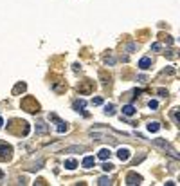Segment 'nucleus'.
I'll return each instance as SVG.
<instances>
[{
	"mask_svg": "<svg viewBox=\"0 0 180 186\" xmlns=\"http://www.w3.org/2000/svg\"><path fill=\"white\" fill-rule=\"evenodd\" d=\"M153 143L157 145L158 148H162V150H166L169 156H171L173 159H178V154H177V150L173 148L171 145L167 143V141H164V139H160V137H157V139H153Z\"/></svg>",
	"mask_w": 180,
	"mask_h": 186,
	"instance_id": "nucleus-1",
	"label": "nucleus"
},
{
	"mask_svg": "<svg viewBox=\"0 0 180 186\" xmlns=\"http://www.w3.org/2000/svg\"><path fill=\"white\" fill-rule=\"evenodd\" d=\"M11 154H13V148H11L6 141H0V161L11 159Z\"/></svg>",
	"mask_w": 180,
	"mask_h": 186,
	"instance_id": "nucleus-2",
	"label": "nucleus"
},
{
	"mask_svg": "<svg viewBox=\"0 0 180 186\" xmlns=\"http://www.w3.org/2000/svg\"><path fill=\"white\" fill-rule=\"evenodd\" d=\"M141 183H142V177H141V175H137L135 172H131V173L126 175V184L135 186V184H141Z\"/></svg>",
	"mask_w": 180,
	"mask_h": 186,
	"instance_id": "nucleus-3",
	"label": "nucleus"
},
{
	"mask_svg": "<svg viewBox=\"0 0 180 186\" xmlns=\"http://www.w3.org/2000/svg\"><path fill=\"white\" fill-rule=\"evenodd\" d=\"M117 157H119V161L126 163V161L131 157V152H130V148H119V150H117Z\"/></svg>",
	"mask_w": 180,
	"mask_h": 186,
	"instance_id": "nucleus-4",
	"label": "nucleus"
},
{
	"mask_svg": "<svg viewBox=\"0 0 180 186\" xmlns=\"http://www.w3.org/2000/svg\"><path fill=\"white\" fill-rule=\"evenodd\" d=\"M151 67V60L148 56L141 58V62H139V69H142V71H146V69H150Z\"/></svg>",
	"mask_w": 180,
	"mask_h": 186,
	"instance_id": "nucleus-5",
	"label": "nucleus"
},
{
	"mask_svg": "<svg viewBox=\"0 0 180 186\" xmlns=\"http://www.w3.org/2000/svg\"><path fill=\"white\" fill-rule=\"evenodd\" d=\"M110 156H112L110 148H101V150H99V154H97V157H99V159H103V161L110 159Z\"/></svg>",
	"mask_w": 180,
	"mask_h": 186,
	"instance_id": "nucleus-6",
	"label": "nucleus"
},
{
	"mask_svg": "<svg viewBox=\"0 0 180 186\" xmlns=\"http://www.w3.org/2000/svg\"><path fill=\"white\" fill-rule=\"evenodd\" d=\"M45 132H49V127L43 121H38L36 123V134H45Z\"/></svg>",
	"mask_w": 180,
	"mask_h": 186,
	"instance_id": "nucleus-7",
	"label": "nucleus"
},
{
	"mask_svg": "<svg viewBox=\"0 0 180 186\" xmlns=\"http://www.w3.org/2000/svg\"><path fill=\"white\" fill-rule=\"evenodd\" d=\"M94 163H95V159H94L92 156H86V157L83 159V168H92Z\"/></svg>",
	"mask_w": 180,
	"mask_h": 186,
	"instance_id": "nucleus-8",
	"label": "nucleus"
},
{
	"mask_svg": "<svg viewBox=\"0 0 180 186\" xmlns=\"http://www.w3.org/2000/svg\"><path fill=\"white\" fill-rule=\"evenodd\" d=\"M122 114L124 116H133L135 114V107H133V105H124V107H122Z\"/></svg>",
	"mask_w": 180,
	"mask_h": 186,
	"instance_id": "nucleus-9",
	"label": "nucleus"
},
{
	"mask_svg": "<svg viewBox=\"0 0 180 186\" xmlns=\"http://www.w3.org/2000/svg\"><path fill=\"white\" fill-rule=\"evenodd\" d=\"M76 166H78V161H76V159H67V161H65V168H67V170H74Z\"/></svg>",
	"mask_w": 180,
	"mask_h": 186,
	"instance_id": "nucleus-10",
	"label": "nucleus"
},
{
	"mask_svg": "<svg viewBox=\"0 0 180 186\" xmlns=\"http://www.w3.org/2000/svg\"><path fill=\"white\" fill-rule=\"evenodd\" d=\"M85 105H86V101L85 100H76L74 101V110H83V108H85Z\"/></svg>",
	"mask_w": 180,
	"mask_h": 186,
	"instance_id": "nucleus-11",
	"label": "nucleus"
},
{
	"mask_svg": "<svg viewBox=\"0 0 180 186\" xmlns=\"http://www.w3.org/2000/svg\"><path fill=\"white\" fill-rule=\"evenodd\" d=\"M148 130H150V132H158V130H160V123H157V121L148 123Z\"/></svg>",
	"mask_w": 180,
	"mask_h": 186,
	"instance_id": "nucleus-12",
	"label": "nucleus"
},
{
	"mask_svg": "<svg viewBox=\"0 0 180 186\" xmlns=\"http://www.w3.org/2000/svg\"><path fill=\"white\" fill-rule=\"evenodd\" d=\"M86 148L85 146H81V145H76V146H69V148H65V152H67V154H69V152H85Z\"/></svg>",
	"mask_w": 180,
	"mask_h": 186,
	"instance_id": "nucleus-13",
	"label": "nucleus"
},
{
	"mask_svg": "<svg viewBox=\"0 0 180 186\" xmlns=\"http://www.w3.org/2000/svg\"><path fill=\"white\" fill-rule=\"evenodd\" d=\"M25 87H27V85H25L23 81H20V83H18V85L13 89V94H20V92H23V90H25Z\"/></svg>",
	"mask_w": 180,
	"mask_h": 186,
	"instance_id": "nucleus-14",
	"label": "nucleus"
},
{
	"mask_svg": "<svg viewBox=\"0 0 180 186\" xmlns=\"http://www.w3.org/2000/svg\"><path fill=\"white\" fill-rule=\"evenodd\" d=\"M105 114H108V116H114V114H115V107L112 105V103L105 105Z\"/></svg>",
	"mask_w": 180,
	"mask_h": 186,
	"instance_id": "nucleus-15",
	"label": "nucleus"
},
{
	"mask_svg": "<svg viewBox=\"0 0 180 186\" xmlns=\"http://www.w3.org/2000/svg\"><path fill=\"white\" fill-rule=\"evenodd\" d=\"M67 130H69V125H67V123L58 121V132H59V134H63V132H67Z\"/></svg>",
	"mask_w": 180,
	"mask_h": 186,
	"instance_id": "nucleus-16",
	"label": "nucleus"
},
{
	"mask_svg": "<svg viewBox=\"0 0 180 186\" xmlns=\"http://www.w3.org/2000/svg\"><path fill=\"white\" fill-rule=\"evenodd\" d=\"M97 184L99 186H108V184H112V181L108 179V177H101V179L97 181Z\"/></svg>",
	"mask_w": 180,
	"mask_h": 186,
	"instance_id": "nucleus-17",
	"label": "nucleus"
},
{
	"mask_svg": "<svg viewBox=\"0 0 180 186\" xmlns=\"http://www.w3.org/2000/svg\"><path fill=\"white\" fill-rule=\"evenodd\" d=\"M114 168H115V166L112 165V163H105V165H103V170H105V172H112Z\"/></svg>",
	"mask_w": 180,
	"mask_h": 186,
	"instance_id": "nucleus-18",
	"label": "nucleus"
},
{
	"mask_svg": "<svg viewBox=\"0 0 180 186\" xmlns=\"http://www.w3.org/2000/svg\"><path fill=\"white\" fill-rule=\"evenodd\" d=\"M171 116H173V121H175V125H178V108H175Z\"/></svg>",
	"mask_w": 180,
	"mask_h": 186,
	"instance_id": "nucleus-19",
	"label": "nucleus"
},
{
	"mask_svg": "<svg viewBox=\"0 0 180 186\" xmlns=\"http://www.w3.org/2000/svg\"><path fill=\"white\" fill-rule=\"evenodd\" d=\"M101 103H103V98H94V100H92L94 107H97V105H101Z\"/></svg>",
	"mask_w": 180,
	"mask_h": 186,
	"instance_id": "nucleus-20",
	"label": "nucleus"
},
{
	"mask_svg": "<svg viewBox=\"0 0 180 186\" xmlns=\"http://www.w3.org/2000/svg\"><path fill=\"white\" fill-rule=\"evenodd\" d=\"M148 107L150 108H157L158 107V101H155V100H151L150 103H148Z\"/></svg>",
	"mask_w": 180,
	"mask_h": 186,
	"instance_id": "nucleus-21",
	"label": "nucleus"
},
{
	"mask_svg": "<svg viewBox=\"0 0 180 186\" xmlns=\"http://www.w3.org/2000/svg\"><path fill=\"white\" fill-rule=\"evenodd\" d=\"M151 49H153V51H160V43H153V45H151Z\"/></svg>",
	"mask_w": 180,
	"mask_h": 186,
	"instance_id": "nucleus-22",
	"label": "nucleus"
},
{
	"mask_svg": "<svg viewBox=\"0 0 180 186\" xmlns=\"http://www.w3.org/2000/svg\"><path fill=\"white\" fill-rule=\"evenodd\" d=\"M135 47H137L135 43H130L128 47H126V51H135Z\"/></svg>",
	"mask_w": 180,
	"mask_h": 186,
	"instance_id": "nucleus-23",
	"label": "nucleus"
},
{
	"mask_svg": "<svg viewBox=\"0 0 180 186\" xmlns=\"http://www.w3.org/2000/svg\"><path fill=\"white\" fill-rule=\"evenodd\" d=\"M158 94H160V96H167V90H164V89H158Z\"/></svg>",
	"mask_w": 180,
	"mask_h": 186,
	"instance_id": "nucleus-24",
	"label": "nucleus"
},
{
	"mask_svg": "<svg viewBox=\"0 0 180 186\" xmlns=\"http://www.w3.org/2000/svg\"><path fill=\"white\" fill-rule=\"evenodd\" d=\"M106 63H108V65H114L115 60H114V58H106Z\"/></svg>",
	"mask_w": 180,
	"mask_h": 186,
	"instance_id": "nucleus-25",
	"label": "nucleus"
},
{
	"mask_svg": "<svg viewBox=\"0 0 180 186\" xmlns=\"http://www.w3.org/2000/svg\"><path fill=\"white\" fill-rule=\"evenodd\" d=\"M2 125H4V119H2V118H0V129H2Z\"/></svg>",
	"mask_w": 180,
	"mask_h": 186,
	"instance_id": "nucleus-26",
	"label": "nucleus"
},
{
	"mask_svg": "<svg viewBox=\"0 0 180 186\" xmlns=\"http://www.w3.org/2000/svg\"><path fill=\"white\" fill-rule=\"evenodd\" d=\"M0 177H4V173H2V172H0Z\"/></svg>",
	"mask_w": 180,
	"mask_h": 186,
	"instance_id": "nucleus-27",
	"label": "nucleus"
}]
</instances>
